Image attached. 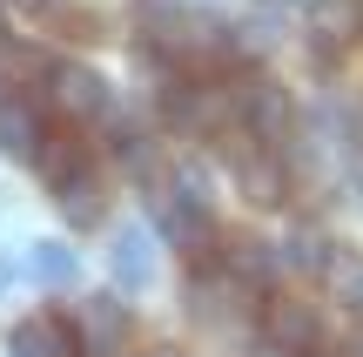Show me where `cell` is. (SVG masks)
<instances>
[{
  "mask_svg": "<svg viewBox=\"0 0 363 357\" xmlns=\"http://www.w3.org/2000/svg\"><path fill=\"white\" fill-rule=\"evenodd\" d=\"M350 357H363V331H357V351H350Z\"/></svg>",
  "mask_w": 363,
  "mask_h": 357,
  "instance_id": "obj_13",
  "label": "cell"
},
{
  "mask_svg": "<svg viewBox=\"0 0 363 357\" xmlns=\"http://www.w3.org/2000/svg\"><path fill=\"white\" fill-rule=\"evenodd\" d=\"M88 169H94L88 135H81L74 121H48V142H40V155H34V175L48 182V196H61V189H67V182H81Z\"/></svg>",
  "mask_w": 363,
  "mask_h": 357,
  "instance_id": "obj_3",
  "label": "cell"
},
{
  "mask_svg": "<svg viewBox=\"0 0 363 357\" xmlns=\"http://www.w3.org/2000/svg\"><path fill=\"white\" fill-rule=\"evenodd\" d=\"M142 357H182V351L175 344H155V351H142Z\"/></svg>",
  "mask_w": 363,
  "mask_h": 357,
  "instance_id": "obj_11",
  "label": "cell"
},
{
  "mask_svg": "<svg viewBox=\"0 0 363 357\" xmlns=\"http://www.w3.org/2000/svg\"><path fill=\"white\" fill-rule=\"evenodd\" d=\"M40 108H48L54 121L88 128V121L108 115V81L94 75V67H81V61H54L48 81H40Z\"/></svg>",
  "mask_w": 363,
  "mask_h": 357,
  "instance_id": "obj_2",
  "label": "cell"
},
{
  "mask_svg": "<svg viewBox=\"0 0 363 357\" xmlns=\"http://www.w3.org/2000/svg\"><path fill=\"white\" fill-rule=\"evenodd\" d=\"M108 277L128 297L148 290V277H155V243H148V229H115V243H108Z\"/></svg>",
  "mask_w": 363,
  "mask_h": 357,
  "instance_id": "obj_7",
  "label": "cell"
},
{
  "mask_svg": "<svg viewBox=\"0 0 363 357\" xmlns=\"http://www.w3.org/2000/svg\"><path fill=\"white\" fill-rule=\"evenodd\" d=\"M27 263H34V277L54 283V290H67V283L81 277V263H74V250H67V243H34V256H27Z\"/></svg>",
  "mask_w": 363,
  "mask_h": 357,
  "instance_id": "obj_10",
  "label": "cell"
},
{
  "mask_svg": "<svg viewBox=\"0 0 363 357\" xmlns=\"http://www.w3.org/2000/svg\"><path fill=\"white\" fill-rule=\"evenodd\" d=\"M7 283H13V263H7V256H0V290H7Z\"/></svg>",
  "mask_w": 363,
  "mask_h": 357,
  "instance_id": "obj_12",
  "label": "cell"
},
{
  "mask_svg": "<svg viewBox=\"0 0 363 357\" xmlns=\"http://www.w3.org/2000/svg\"><path fill=\"white\" fill-rule=\"evenodd\" d=\"M54 202H61V216H67L74 229H101V223H108V182H101V169H88L81 182H67Z\"/></svg>",
  "mask_w": 363,
  "mask_h": 357,
  "instance_id": "obj_8",
  "label": "cell"
},
{
  "mask_svg": "<svg viewBox=\"0 0 363 357\" xmlns=\"http://www.w3.org/2000/svg\"><path fill=\"white\" fill-rule=\"evenodd\" d=\"M7 357H88V344H81L74 317H61V310H34V317L13 324Z\"/></svg>",
  "mask_w": 363,
  "mask_h": 357,
  "instance_id": "obj_5",
  "label": "cell"
},
{
  "mask_svg": "<svg viewBox=\"0 0 363 357\" xmlns=\"http://www.w3.org/2000/svg\"><path fill=\"white\" fill-rule=\"evenodd\" d=\"M40 142H48V108H40L34 94L7 88V94H0V148L21 155V162H34Z\"/></svg>",
  "mask_w": 363,
  "mask_h": 357,
  "instance_id": "obj_6",
  "label": "cell"
},
{
  "mask_svg": "<svg viewBox=\"0 0 363 357\" xmlns=\"http://www.w3.org/2000/svg\"><path fill=\"white\" fill-rule=\"evenodd\" d=\"M256 337H262V357H316L323 351V310L296 290H269L256 310Z\"/></svg>",
  "mask_w": 363,
  "mask_h": 357,
  "instance_id": "obj_1",
  "label": "cell"
},
{
  "mask_svg": "<svg viewBox=\"0 0 363 357\" xmlns=\"http://www.w3.org/2000/svg\"><path fill=\"white\" fill-rule=\"evenodd\" d=\"M235 88H242V128H249V135H262L269 148H283L289 135H296V101H289L276 81L235 75Z\"/></svg>",
  "mask_w": 363,
  "mask_h": 357,
  "instance_id": "obj_4",
  "label": "cell"
},
{
  "mask_svg": "<svg viewBox=\"0 0 363 357\" xmlns=\"http://www.w3.org/2000/svg\"><path fill=\"white\" fill-rule=\"evenodd\" d=\"M323 290L363 317V256H357V250H330V263H323Z\"/></svg>",
  "mask_w": 363,
  "mask_h": 357,
  "instance_id": "obj_9",
  "label": "cell"
}]
</instances>
